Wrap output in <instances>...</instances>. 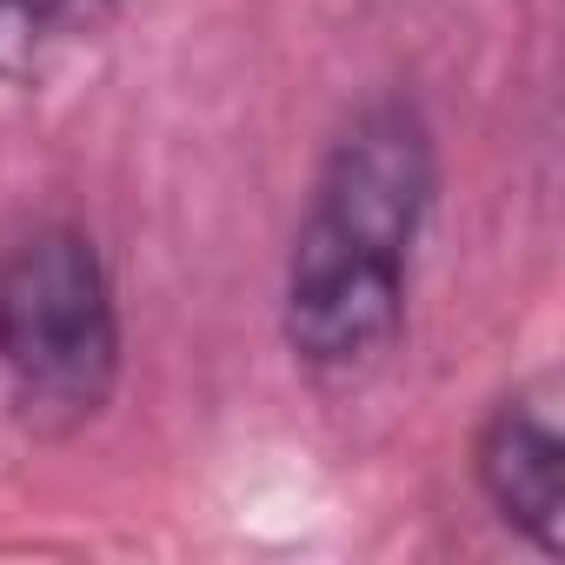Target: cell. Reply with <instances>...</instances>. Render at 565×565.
Instances as JSON below:
<instances>
[{
	"label": "cell",
	"mask_w": 565,
	"mask_h": 565,
	"mask_svg": "<svg viewBox=\"0 0 565 565\" xmlns=\"http://www.w3.org/2000/svg\"><path fill=\"white\" fill-rule=\"evenodd\" d=\"M439 193L433 127L413 100H373L333 140L287 259V347L327 380L380 366L406 320V273Z\"/></svg>",
	"instance_id": "6da1fadb"
},
{
	"label": "cell",
	"mask_w": 565,
	"mask_h": 565,
	"mask_svg": "<svg viewBox=\"0 0 565 565\" xmlns=\"http://www.w3.org/2000/svg\"><path fill=\"white\" fill-rule=\"evenodd\" d=\"M0 366L28 413L87 419L120 380V307L87 233L47 226L0 266Z\"/></svg>",
	"instance_id": "7a4b0ae2"
},
{
	"label": "cell",
	"mask_w": 565,
	"mask_h": 565,
	"mask_svg": "<svg viewBox=\"0 0 565 565\" xmlns=\"http://www.w3.org/2000/svg\"><path fill=\"white\" fill-rule=\"evenodd\" d=\"M479 486L499 505L505 525H519L532 545H558L565 512V433L545 399H505L479 433Z\"/></svg>",
	"instance_id": "3957f363"
},
{
	"label": "cell",
	"mask_w": 565,
	"mask_h": 565,
	"mask_svg": "<svg viewBox=\"0 0 565 565\" xmlns=\"http://www.w3.org/2000/svg\"><path fill=\"white\" fill-rule=\"evenodd\" d=\"M114 0H0V81L41 87L67 54L100 41Z\"/></svg>",
	"instance_id": "277c9868"
}]
</instances>
